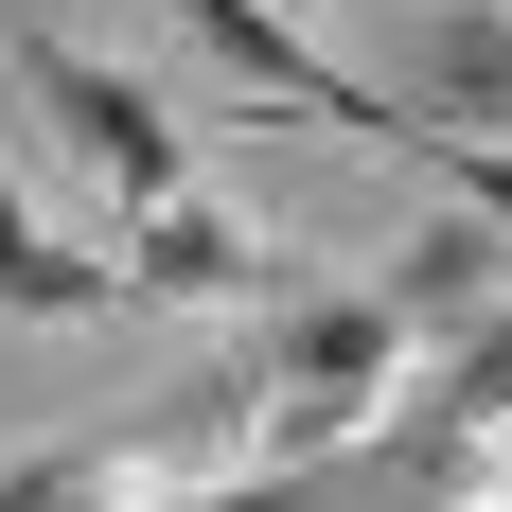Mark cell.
I'll return each mask as SVG.
<instances>
[{
  "instance_id": "obj_1",
  "label": "cell",
  "mask_w": 512,
  "mask_h": 512,
  "mask_svg": "<svg viewBox=\"0 0 512 512\" xmlns=\"http://www.w3.org/2000/svg\"><path fill=\"white\" fill-rule=\"evenodd\" d=\"M248 371H265V460L248 477H318V460H354L371 424L407 407V318L389 301H336V283H283L265 301V336H248Z\"/></svg>"
},
{
  "instance_id": "obj_2",
  "label": "cell",
  "mask_w": 512,
  "mask_h": 512,
  "mask_svg": "<svg viewBox=\"0 0 512 512\" xmlns=\"http://www.w3.org/2000/svg\"><path fill=\"white\" fill-rule=\"evenodd\" d=\"M0 53H18V89H36V124L71 142V177H89L124 230H159V212L195 195V142H177V106L142 89V71H106L89 36H53L36 0H0Z\"/></svg>"
},
{
  "instance_id": "obj_3",
  "label": "cell",
  "mask_w": 512,
  "mask_h": 512,
  "mask_svg": "<svg viewBox=\"0 0 512 512\" xmlns=\"http://www.w3.org/2000/svg\"><path fill=\"white\" fill-rule=\"evenodd\" d=\"M177 36L248 89V124H354V142L407 159V89H371V71H336V53L283 18V0H177Z\"/></svg>"
},
{
  "instance_id": "obj_4",
  "label": "cell",
  "mask_w": 512,
  "mask_h": 512,
  "mask_svg": "<svg viewBox=\"0 0 512 512\" xmlns=\"http://www.w3.org/2000/svg\"><path fill=\"white\" fill-rule=\"evenodd\" d=\"M124 283H142V301H212V318H248V301H283L301 265L265 248V230H230L212 195H177L159 230H124Z\"/></svg>"
},
{
  "instance_id": "obj_5",
  "label": "cell",
  "mask_w": 512,
  "mask_h": 512,
  "mask_svg": "<svg viewBox=\"0 0 512 512\" xmlns=\"http://www.w3.org/2000/svg\"><path fill=\"white\" fill-rule=\"evenodd\" d=\"M371 301L407 318V354H460V336H495V318H512V248L477 230V212H442V230H407V265H389Z\"/></svg>"
},
{
  "instance_id": "obj_6",
  "label": "cell",
  "mask_w": 512,
  "mask_h": 512,
  "mask_svg": "<svg viewBox=\"0 0 512 512\" xmlns=\"http://www.w3.org/2000/svg\"><path fill=\"white\" fill-rule=\"evenodd\" d=\"M407 106H424V124H460V142H512V0H424Z\"/></svg>"
},
{
  "instance_id": "obj_7",
  "label": "cell",
  "mask_w": 512,
  "mask_h": 512,
  "mask_svg": "<svg viewBox=\"0 0 512 512\" xmlns=\"http://www.w3.org/2000/svg\"><path fill=\"white\" fill-rule=\"evenodd\" d=\"M124 301H142V283H124L106 248H53L36 212L0 195V318H36V336H71V318H124Z\"/></svg>"
},
{
  "instance_id": "obj_8",
  "label": "cell",
  "mask_w": 512,
  "mask_h": 512,
  "mask_svg": "<svg viewBox=\"0 0 512 512\" xmlns=\"http://www.w3.org/2000/svg\"><path fill=\"white\" fill-rule=\"evenodd\" d=\"M283 18H301V0H283Z\"/></svg>"
},
{
  "instance_id": "obj_9",
  "label": "cell",
  "mask_w": 512,
  "mask_h": 512,
  "mask_svg": "<svg viewBox=\"0 0 512 512\" xmlns=\"http://www.w3.org/2000/svg\"><path fill=\"white\" fill-rule=\"evenodd\" d=\"M495 512H512V495H495Z\"/></svg>"
}]
</instances>
